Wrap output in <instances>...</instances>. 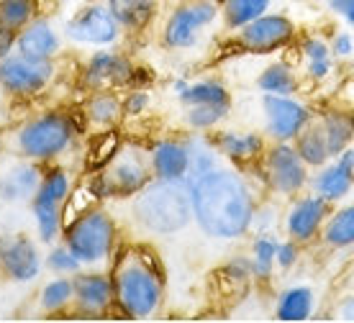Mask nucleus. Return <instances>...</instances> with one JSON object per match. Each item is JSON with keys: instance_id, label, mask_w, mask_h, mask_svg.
<instances>
[{"instance_id": "obj_1", "label": "nucleus", "mask_w": 354, "mask_h": 323, "mask_svg": "<svg viewBox=\"0 0 354 323\" xmlns=\"http://www.w3.org/2000/svg\"><path fill=\"white\" fill-rule=\"evenodd\" d=\"M193 195V221L211 239L231 241L239 239L254 226L257 198L247 177L229 169L216 167L190 185Z\"/></svg>"}, {"instance_id": "obj_2", "label": "nucleus", "mask_w": 354, "mask_h": 323, "mask_svg": "<svg viewBox=\"0 0 354 323\" xmlns=\"http://www.w3.org/2000/svg\"><path fill=\"white\" fill-rule=\"evenodd\" d=\"M108 275L113 285V308L118 313L144 321L160 311L165 295L162 275L139 246L115 249Z\"/></svg>"}, {"instance_id": "obj_3", "label": "nucleus", "mask_w": 354, "mask_h": 323, "mask_svg": "<svg viewBox=\"0 0 354 323\" xmlns=\"http://www.w3.org/2000/svg\"><path fill=\"white\" fill-rule=\"evenodd\" d=\"M133 223L154 236H172L193 221V195L185 180H151L131 198Z\"/></svg>"}, {"instance_id": "obj_4", "label": "nucleus", "mask_w": 354, "mask_h": 323, "mask_svg": "<svg viewBox=\"0 0 354 323\" xmlns=\"http://www.w3.org/2000/svg\"><path fill=\"white\" fill-rule=\"evenodd\" d=\"M80 126L75 116L64 111H46L24 121L10 131L8 147L16 157L34 159V162H54L75 144Z\"/></svg>"}, {"instance_id": "obj_5", "label": "nucleus", "mask_w": 354, "mask_h": 323, "mask_svg": "<svg viewBox=\"0 0 354 323\" xmlns=\"http://www.w3.org/2000/svg\"><path fill=\"white\" fill-rule=\"evenodd\" d=\"M62 241L80 259L82 267H100L111 262L118 249V226L108 210L90 205L64 223Z\"/></svg>"}, {"instance_id": "obj_6", "label": "nucleus", "mask_w": 354, "mask_h": 323, "mask_svg": "<svg viewBox=\"0 0 354 323\" xmlns=\"http://www.w3.org/2000/svg\"><path fill=\"white\" fill-rule=\"evenodd\" d=\"M151 180L154 175H151L149 151L133 144H121L113 157L95 172L90 187L97 198L126 201V198H133Z\"/></svg>"}, {"instance_id": "obj_7", "label": "nucleus", "mask_w": 354, "mask_h": 323, "mask_svg": "<svg viewBox=\"0 0 354 323\" xmlns=\"http://www.w3.org/2000/svg\"><path fill=\"white\" fill-rule=\"evenodd\" d=\"M72 192V177L64 167H52L44 169L41 185L31 198V213H34L36 234L39 241L46 246H52L54 241L62 239V226H64V208L70 201Z\"/></svg>"}, {"instance_id": "obj_8", "label": "nucleus", "mask_w": 354, "mask_h": 323, "mask_svg": "<svg viewBox=\"0 0 354 323\" xmlns=\"http://www.w3.org/2000/svg\"><path fill=\"white\" fill-rule=\"evenodd\" d=\"M221 13V0H177L165 21L162 44L167 49H193Z\"/></svg>"}, {"instance_id": "obj_9", "label": "nucleus", "mask_w": 354, "mask_h": 323, "mask_svg": "<svg viewBox=\"0 0 354 323\" xmlns=\"http://www.w3.org/2000/svg\"><path fill=\"white\" fill-rule=\"evenodd\" d=\"M262 177H265L267 190L283 198H295L301 195L303 187L308 185V169L298 154V149L292 147V141H272L265 149V157L259 162Z\"/></svg>"}, {"instance_id": "obj_10", "label": "nucleus", "mask_w": 354, "mask_h": 323, "mask_svg": "<svg viewBox=\"0 0 354 323\" xmlns=\"http://www.w3.org/2000/svg\"><path fill=\"white\" fill-rule=\"evenodd\" d=\"M57 75L54 59H31L24 54H8L0 62V88L10 98H36L41 95Z\"/></svg>"}, {"instance_id": "obj_11", "label": "nucleus", "mask_w": 354, "mask_h": 323, "mask_svg": "<svg viewBox=\"0 0 354 323\" xmlns=\"http://www.w3.org/2000/svg\"><path fill=\"white\" fill-rule=\"evenodd\" d=\"M64 36L77 46H113L124 28L106 3H90L67 21Z\"/></svg>"}, {"instance_id": "obj_12", "label": "nucleus", "mask_w": 354, "mask_h": 323, "mask_svg": "<svg viewBox=\"0 0 354 323\" xmlns=\"http://www.w3.org/2000/svg\"><path fill=\"white\" fill-rule=\"evenodd\" d=\"M292 39H295V26L290 18L280 13H265L234 31V44L249 54H272L290 44Z\"/></svg>"}, {"instance_id": "obj_13", "label": "nucleus", "mask_w": 354, "mask_h": 323, "mask_svg": "<svg viewBox=\"0 0 354 323\" xmlns=\"http://www.w3.org/2000/svg\"><path fill=\"white\" fill-rule=\"evenodd\" d=\"M44 267L39 244L24 231L0 234V272L10 282H34Z\"/></svg>"}, {"instance_id": "obj_14", "label": "nucleus", "mask_w": 354, "mask_h": 323, "mask_svg": "<svg viewBox=\"0 0 354 323\" xmlns=\"http://www.w3.org/2000/svg\"><path fill=\"white\" fill-rule=\"evenodd\" d=\"M72 313L80 318H103L113 311L111 275L100 270H85L72 275Z\"/></svg>"}, {"instance_id": "obj_15", "label": "nucleus", "mask_w": 354, "mask_h": 323, "mask_svg": "<svg viewBox=\"0 0 354 323\" xmlns=\"http://www.w3.org/2000/svg\"><path fill=\"white\" fill-rule=\"evenodd\" d=\"M136 80V67L133 62L121 52L100 49L90 54V59L82 67V88L95 93V90H124L131 88Z\"/></svg>"}, {"instance_id": "obj_16", "label": "nucleus", "mask_w": 354, "mask_h": 323, "mask_svg": "<svg viewBox=\"0 0 354 323\" xmlns=\"http://www.w3.org/2000/svg\"><path fill=\"white\" fill-rule=\"evenodd\" d=\"M265 136L270 141H292L310 121L308 105L295 100V95H262Z\"/></svg>"}, {"instance_id": "obj_17", "label": "nucleus", "mask_w": 354, "mask_h": 323, "mask_svg": "<svg viewBox=\"0 0 354 323\" xmlns=\"http://www.w3.org/2000/svg\"><path fill=\"white\" fill-rule=\"evenodd\" d=\"M331 213V203L316 192L310 195H295L285 216V234L298 244H310L321 236V226Z\"/></svg>"}, {"instance_id": "obj_18", "label": "nucleus", "mask_w": 354, "mask_h": 323, "mask_svg": "<svg viewBox=\"0 0 354 323\" xmlns=\"http://www.w3.org/2000/svg\"><path fill=\"white\" fill-rule=\"evenodd\" d=\"M310 192L326 198L331 205L349 195L354 187V147H346L342 154L331 157L319 172L308 180Z\"/></svg>"}, {"instance_id": "obj_19", "label": "nucleus", "mask_w": 354, "mask_h": 323, "mask_svg": "<svg viewBox=\"0 0 354 323\" xmlns=\"http://www.w3.org/2000/svg\"><path fill=\"white\" fill-rule=\"evenodd\" d=\"M44 177L41 162L18 157V162L0 172V201L3 203H31Z\"/></svg>"}, {"instance_id": "obj_20", "label": "nucleus", "mask_w": 354, "mask_h": 323, "mask_svg": "<svg viewBox=\"0 0 354 323\" xmlns=\"http://www.w3.org/2000/svg\"><path fill=\"white\" fill-rule=\"evenodd\" d=\"M62 49V36L49 18H34L18 31L16 52L31 59H54Z\"/></svg>"}, {"instance_id": "obj_21", "label": "nucleus", "mask_w": 354, "mask_h": 323, "mask_svg": "<svg viewBox=\"0 0 354 323\" xmlns=\"http://www.w3.org/2000/svg\"><path fill=\"white\" fill-rule=\"evenodd\" d=\"M216 149L221 151V157L231 159L234 165L247 167L254 162H262L267 149V136L254 131H218L211 136Z\"/></svg>"}, {"instance_id": "obj_22", "label": "nucleus", "mask_w": 354, "mask_h": 323, "mask_svg": "<svg viewBox=\"0 0 354 323\" xmlns=\"http://www.w3.org/2000/svg\"><path fill=\"white\" fill-rule=\"evenodd\" d=\"M151 175L157 180H185L187 147L185 139H160L149 149Z\"/></svg>"}, {"instance_id": "obj_23", "label": "nucleus", "mask_w": 354, "mask_h": 323, "mask_svg": "<svg viewBox=\"0 0 354 323\" xmlns=\"http://www.w3.org/2000/svg\"><path fill=\"white\" fill-rule=\"evenodd\" d=\"M82 116L95 131L118 129V123L124 121V98L115 90H95L82 105Z\"/></svg>"}, {"instance_id": "obj_24", "label": "nucleus", "mask_w": 354, "mask_h": 323, "mask_svg": "<svg viewBox=\"0 0 354 323\" xmlns=\"http://www.w3.org/2000/svg\"><path fill=\"white\" fill-rule=\"evenodd\" d=\"M187 147V177L185 183L193 185L195 180H201L203 175L213 172L216 167H221V151L216 149L213 139L205 131H193L185 136Z\"/></svg>"}, {"instance_id": "obj_25", "label": "nucleus", "mask_w": 354, "mask_h": 323, "mask_svg": "<svg viewBox=\"0 0 354 323\" xmlns=\"http://www.w3.org/2000/svg\"><path fill=\"white\" fill-rule=\"evenodd\" d=\"M319 123L324 129V136H326L328 144V154L337 157L342 154L346 147H352L354 141V111H346V108H331V111H324L319 116Z\"/></svg>"}, {"instance_id": "obj_26", "label": "nucleus", "mask_w": 354, "mask_h": 323, "mask_svg": "<svg viewBox=\"0 0 354 323\" xmlns=\"http://www.w3.org/2000/svg\"><path fill=\"white\" fill-rule=\"evenodd\" d=\"M292 147L298 149L301 159L308 167H313V169L324 167L328 159H331L326 136H324V129H321V123H319V116H310V121L306 123L301 129V133L292 139Z\"/></svg>"}, {"instance_id": "obj_27", "label": "nucleus", "mask_w": 354, "mask_h": 323, "mask_svg": "<svg viewBox=\"0 0 354 323\" xmlns=\"http://www.w3.org/2000/svg\"><path fill=\"white\" fill-rule=\"evenodd\" d=\"M257 90L262 95H295L301 90V77L288 62H272L259 72Z\"/></svg>"}, {"instance_id": "obj_28", "label": "nucleus", "mask_w": 354, "mask_h": 323, "mask_svg": "<svg viewBox=\"0 0 354 323\" xmlns=\"http://www.w3.org/2000/svg\"><path fill=\"white\" fill-rule=\"evenodd\" d=\"M160 0H106L124 31H142L151 21Z\"/></svg>"}, {"instance_id": "obj_29", "label": "nucleus", "mask_w": 354, "mask_h": 323, "mask_svg": "<svg viewBox=\"0 0 354 323\" xmlns=\"http://www.w3.org/2000/svg\"><path fill=\"white\" fill-rule=\"evenodd\" d=\"M313 313V290L308 285H295L280 293L274 318L277 321H308Z\"/></svg>"}, {"instance_id": "obj_30", "label": "nucleus", "mask_w": 354, "mask_h": 323, "mask_svg": "<svg viewBox=\"0 0 354 323\" xmlns=\"http://www.w3.org/2000/svg\"><path fill=\"white\" fill-rule=\"evenodd\" d=\"M303 70L308 75L310 80H316V82H324V80L331 75L334 70V54H331V46H328L326 39H321V36H306L303 39Z\"/></svg>"}, {"instance_id": "obj_31", "label": "nucleus", "mask_w": 354, "mask_h": 323, "mask_svg": "<svg viewBox=\"0 0 354 323\" xmlns=\"http://www.w3.org/2000/svg\"><path fill=\"white\" fill-rule=\"evenodd\" d=\"M321 241L331 249L354 246V205H344L328 213V219L321 226Z\"/></svg>"}, {"instance_id": "obj_32", "label": "nucleus", "mask_w": 354, "mask_h": 323, "mask_svg": "<svg viewBox=\"0 0 354 323\" xmlns=\"http://www.w3.org/2000/svg\"><path fill=\"white\" fill-rule=\"evenodd\" d=\"M272 8V0H221V18L229 31L247 26L249 21L265 16Z\"/></svg>"}, {"instance_id": "obj_33", "label": "nucleus", "mask_w": 354, "mask_h": 323, "mask_svg": "<svg viewBox=\"0 0 354 323\" xmlns=\"http://www.w3.org/2000/svg\"><path fill=\"white\" fill-rule=\"evenodd\" d=\"M252 277L259 282H270L277 270V239L272 234L259 231L252 241Z\"/></svg>"}, {"instance_id": "obj_34", "label": "nucleus", "mask_w": 354, "mask_h": 323, "mask_svg": "<svg viewBox=\"0 0 354 323\" xmlns=\"http://www.w3.org/2000/svg\"><path fill=\"white\" fill-rule=\"evenodd\" d=\"M231 113V105L201 103V105H183V118L190 131H213L218 129Z\"/></svg>"}, {"instance_id": "obj_35", "label": "nucleus", "mask_w": 354, "mask_h": 323, "mask_svg": "<svg viewBox=\"0 0 354 323\" xmlns=\"http://www.w3.org/2000/svg\"><path fill=\"white\" fill-rule=\"evenodd\" d=\"M180 103L183 105H201V103L231 105V93L223 82H218V80H198V82L183 85V90H180Z\"/></svg>"}, {"instance_id": "obj_36", "label": "nucleus", "mask_w": 354, "mask_h": 323, "mask_svg": "<svg viewBox=\"0 0 354 323\" xmlns=\"http://www.w3.org/2000/svg\"><path fill=\"white\" fill-rule=\"evenodd\" d=\"M39 308L44 313H64L72 308V275H54L39 293Z\"/></svg>"}, {"instance_id": "obj_37", "label": "nucleus", "mask_w": 354, "mask_h": 323, "mask_svg": "<svg viewBox=\"0 0 354 323\" xmlns=\"http://www.w3.org/2000/svg\"><path fill=\"white\" fill-rule=\"evenodd\" d=\"M121 147V139H118V131L115 129H106V131H95V141L90 144L88 151V169L90 172H97L100 167L106 165L108 159L113 157Z\"/></svg>"}, {"instance_id": "obj_38", "label": "nucleus", "mask_w": 354, "mask_h": 323, "mask_svg": "<svg viewBox=\"0 0 354 323\" xmlns=\"http://www.w3.org/2000/svg\"><path fill=\"white\" fill-rule=\"evenodd\" d=\"M34 18L36 0H0V24H6L8 28L21 31Z\"/></svg>"}, {"instance_id": "obj_39", "label": "nucleus", "mask_w": 354, "mask_h": 323, "mask_svg": "<svg viewBox=\"0 0 354 323\" xmlns=\"http://www.w3.org/2000/svg\"><path fill=\"white\" fill-rule=\"evenodd\" d=\"M44 267L52 275H75V272L82 270V262L72 254V249L64 244L62 239L59 241H54L49 246V252H46V259H44Z\"/></svg>"}, {"instance_id": "obj_40", "label": "nucleus", "mask_w": 354, "mask_h": 323, "mask_svg": "<svg viewBox=\"0 0 354 323\" xmlns=\"http://www.w3.org/2000/svg\"><path fill=\"white\" fill-rule=\"evenodd\" d=\"M298 259H301V244H298V241H292V239L277 241V267H280V270L295 267Z\"/></svg>"}, {"instance_id": "obj_41", "label": "nucleus", "mask_w": 354, "mask_h": 323, "mask_svg": "<svg viewBox=\"0 0 354 323\" xmlns=\"http://www.w3.org/2000/svg\"><path fill=\"white\" fill-rule=\"evenodd\" d=\"M328 46H331V54H334L337 59H349V57H354V36L349 34V31L334 34V39L328 41Z\"/></svg>"}, {"instance_id": "obj_42", "label": "nucleus", "mask_w": 354, "mask_h": 323, "mask_svg": "<svg viewBox=\"0 0 354 323\" xmlns=\"http://www.w3.org/2000/svg\"><path fill=\"white\" fill-rule=\"evenodd\" d=\"M147 105H149V95H147L144 90H131V93L124 98V118L126 116L144 113V111H147Z\"/></svg>"}, {"instance_id": "obj_43", "label": "nucleus", "mask_w": 354, "mask_h": 323, "mask_svg": "<svg viewBox=\"0 0 354 323\" xmlns=\"http://www.w3.org/2000/svg\"><path fill=\"white\" fill-rule=\"evenodd\" d=\"M328 10L342 18L346 26H354V0H328Z\"/></svg>"}, {"instance_id": "obj_44", "label": "nucleus", "mask_w": 354, "mask_h": 323, "mask_svg": "<svg viewBox=\"0 0 354 323\" xmlns=\"http://www.w3.org/2000/svg\"><path fill=\"white\" fill-rule=\"evenodd\" d=\"M16 39H18L16 28H8L6 24H0V62L6 59L8 54L16 52Z\"/></svg>"}, {"instance_id": "obj_45", "label": "nucleus", "mask_w": 354, "mask_h": 323, "mask_svg": "<svg viewBox=\"0 0 354 323\" xmlns=\"http://www.w3.org/2000/svg\"><path fill=\"white\" fill-rule=\"evenodd\" d=\"M337 315H339V318H342V321H354V295L344 297V300L339 303Z\"/></svg>"}, {"instance_id": "obj_46", "label": "nucleus", "mask_w": 354, "mask_h": 323, "mask_svg": "<svg viewBox=\"0 0 354 323\" xmlns=\"http://www.w3.org/2000/svg\"><path fill=\"white\" fill-rule=\"evenodd\" d=\"M3 95H6V93H3V88H0V100H3Z\"/></svg>"}]
</instances>
